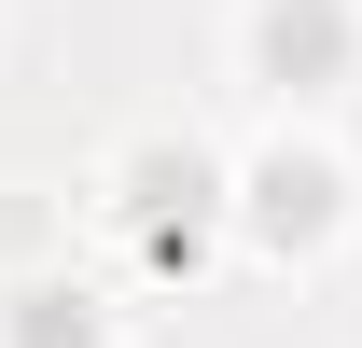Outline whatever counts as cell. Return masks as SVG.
Masks as SVG:
<instances>
[{
    "mask_svg": "<svg viewBox=\"0 0 362 348\" xmlns=\"http://www.w3.org/2000/svg\"><path fill=\"white\" fill-rule=\"evenodd\" d=\"M14 265H70V195L56 181H0V279Z\"/></svg>",
    "mask_w": 362,
    "mask_h": 348,
    "instance_id": "5b68a950",
    "label": "cell"
},
{
    "mask_svg": "<svg viewBox=\"0 0 362 348\" xmlns=\"http://www.w3.org/2000/svg\"><path fill=\"white\" fill-rule=\"evenodd\" d=\"M362 70V0H237V84L307 112Z\"/></svg>",
    "mask_w": 362,
    "mask_h": 348,
    "instance_id": "3957f363",
    "label": "cell"
},
{
    "mask_svg": "<svg viewBox=\"0 0 362 348\" xmlns=\"http://www.w3.org/2000/svg\"><path fill=\"white\" fill-rule=\"evenodd\" d=\"M349 223H362V181H349V153H334L320 126H293V112H279L251 153H223V237H237L251 265L307 279V265L349 251Z\"/></svg>",
    "mask_w": 362,
    "mask_h": 348,
    "instance_id": "6da1fadb",
    "label": "cell"
},
{
    "mask_svg": "<svg viewBox=\"0 0 362 348\" xmlns=\"http://www.w3.org/2000/svg\"><path fill=\"white\" fill-rule=\"evenodd\" d=\"M0 348H112V293L70 265H14L0 279Z\"/></svg>",
    "mask_w": 362,
    "mask_h": 348,
    "instance_id": "277c9868",
    "label": "cell"
},
{
    "mask_svg": "<svg viewBox=\"0 0 362 348\" xmlns=\"http://www.w3.org/2000/svg\"><path fill=\"white\" fill-rule=\"evenodd\" d=\"M98 209L139 237V265L153 279H195V265L223 251V153L195 126H139L112 168H98Z\"/></svg>",
    "mask_w": 362,
    "mask_h": 348,
    "instance_id": "7a4b0ae2",
    "label": "cell"
}]
</instances>
